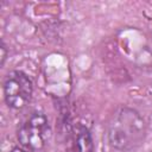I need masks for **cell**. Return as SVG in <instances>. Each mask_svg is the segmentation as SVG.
Listing matches in <instances>:
<instances>
[{
  "mask_svg": "<svg viewBox=\"0 0 152 152\" xmlns=\"http://www.w3.org/2000/svg\"><path fill=\"white\" fill-rule=\"evenodd\" d=\"M146 122L133 108L121 107L110 118L107 126L108 145L119 152H132L145 140Z\"/></svg>",
  "mask_w": 152,
  "mask_h": 152,
  "instance_id": "cell-1",
  "label": "cell"
},
{
  "mask_svg": "<svg viewBox=\"0 0 152 152\" xmlns=\"http://www.w3.org/2000/svg\"><path fill=\"white\" fill-rule=\"evenodd\" d=\"M52 129L46 115L42 112L31 113L18 127L17 139L28 152H42L49 145Z\"/></svg>",
  "mask_w": 152,
  "mask_h": 152,
  "instance_id": "cell-2",
  "label": "cell"
},
{
  "mask_svg": "<svg viewBox=\"0 0 152 152\" xmlns=\"http://www.w3.org/2000/svg\"><path fill=\"white\" fill-rule=\"evenodd\" d=\"M2 88L5 102L12 109L20 110L31 101L33 93L32 81L20 70L10 71L5 77Z\"/></svg>",
  "mask_w": 152,
  "mask_h": 152,
  "instance_id": "cell-3",
  "label": "cell"
},
{
  "mask_svg": "<svg viewBox=\"0 0 152 152\" xmlns=\"http://www.w3.org/2000/svg\"><path fill=\"white\" fill-rule=\"evenodd\" d=\"M66 152H94V140L86 125L77 122L70 126L66 133Z\"/></svg>",
  "mask_w": 152,
  "mask_h": 152,
  "instance_id": "cell-4",
  "label": "cell"
},
{
  "mask_svg": "<svg viewBox=\"0 0 152 152\" xmlns=\"http://www.w3.org/2000/svg\"><path fill=\"white\" fill-rule=\"evenodd\" d=\"M6 56H7V50H6V46H5L4 42H1V44H0V65H1V66H2L4 63H5Z\"/></svg>",
  "mask_w": 152,
  "mask_h": 152,
  "instance_id": "cell-5",
  "label": "cell"
},
{
  "mask_svg": "<svg viewBox=\"0 0 152 152\" xmlns=\"http://www.w3.org/2000/svg\"><path fill=\"white\" fill-rule=\"evenodd\" d=\"M11 152H28V151H26V150H24L23 147H14Z\"/></svg>",
  "mask_w": 152,
  "mask_h": 152,
  "instance_id": "cell-6",
  "label": "cell"
}]
</instances>
